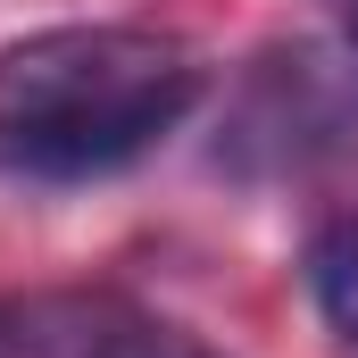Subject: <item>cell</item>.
Returning a JSON list of instances; mask_svg holds the SVG:
<instances>
[{
    "label": "cell",
    "mask_w": 358,
    "mask_h": 358,
    "mask_svg": "<svg viewBox=\"0 0 358 358\" xmlns=\"http://www.w3.org/2000/svg\"><path fill=\"white\" fill-rule=\"evenodd\" d=\"M208 67L176 34L50 25L0 50V159L25 176H108L176 134Z\"/></svg>",
    "instance_id": "6da1fadb"
},
{
    "label": "cell",
    "mask_w": 358,
    "mask_h": 358,
    "mask_svg": "<svg viewBox=\"0 0 358 358\" xmlns=\"http://www.w3.org/2000/svg\"><path fill=\"white\" fill-rule=\"evenodd\" d=\"M350 125H358V59L325 50V42H292L242 76V100L225 117V159L234 167H300L325 142H342Z\"/></svg>",
    "instance_id": "7a4b0ae2"
},
{
    "label": "cell",
    "mask_w": 358,
    "mask_h": 358,
    "mask_svg": "<svg viewBox=\"0 0 358 358\" xmlns=\"http://www.w3.org/2000/svg\"><path fill=\"white\" fill-rule=\"evenodd\" d=\"M0 358H217V350L125 292H8Z\"/></svg>",
    "instance_id": "3957f363"
},
{
    "label": "cell",
    "mask_w": 358,
    "mask_h": 358,
    "mask_svg": "<svg viewBox=\"0 0 358 358\" xmlns=\"http://www.w3.org/2000/svg\"><path fill=\"white\" fill-rule=\"evenodd\" d=\"M308 292H317L325 325L358 350V217H334V225L308 242Z\"/></svg>",
    "instance_id": "277c9868"
},
{
    "label": "cell",
    "mask_w": 358,
    "mask_h": 358,
    "mask_svg": "<svg viewBox=\"0 0 358 358\" xmlns=\"http://www.w3.org/2000/svg\"><path fill=\"white\" fill-rule=\"evenodd\" d=\"M350 25H358V0H350Z\"/></svg>",
    "instance_id": "5b68a950"
}]
</instances>
